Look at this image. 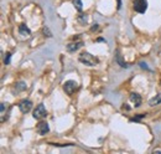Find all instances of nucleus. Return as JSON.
Listing matches in <instances>:
<instances>
[{
  "mask_svg": "<svg viewBox=\"0 0 161 154\" xmlns=\"http://www.w3.org/2000/svg\"><path fill=\"white\" fill-rule=\"evenodd\" d=\"M143 117H145V114H140V116H138V117H135V118H133L131 121L134 122V121H139V119H141Z\"/></svg>",
  "mask_w": 161,
  "mask_h": 154,
  "instance_id": "f3484780",
  "label": "nucleus"
},
{
  "mask_svg": "<svg viewBox=\"0 0 161 154\" xmlns=\"http://www.w3.org/2000/svg\"><path fill=\"white\" fill-rule=\"evenodd\" d=\"M83 46V42L82 41H78V42H72V44H68L67 45V51L68 52H74L78 49H80Z\"/></svg>",
  "mask_w": 161,
  "mask_h": 154,
  "instance_id": "0eeeda50",
  "label": "nucleus"
},
{
  "mask_svg": "<svg viewBox=\"0 0 161 154\" xmlns=\"http://www.w3.org/2000/svg\"><path fill=\"white\" fill-rule=\"evenodd\" d=\"M15 88L18 89V91H24V89L28 88V86H26V83H25V82H19V83H16Z\"/></svg>",
  "mask_w": 161,
  "mask_h": 154,
  "instance_id": "4468645a",
  "label": "nucleus"
},
{
  "mask_svg": "<svg viewBox=\"0 0 161 154\" xmlns=\"http://www.w3.org/2000/svg\"><path fill=\"white\" fill-rule=\"evenodd\" d=\"M78 87V83L76 81H66L63 83V91L67 95H72Z\"/></svg>",
  "mask_w": 161,
  "mask_h": 154,
  "instance_id": "20e7f679",
  "label": "nucleus"
},
{
  "mask_svg": "<svg viewBox=\"0 0 161 154\" xmlns=\"http://www.w3.org/2000/svg\"><path fill=\"white\" fill-rule=\"evenodd\" d=\"M78 60L82 63H84V65H87V66H96V65L99 63V60L96 56L90 55L89 52H82L79 55Z\"/></svg>",
  "mask_w": 161,
  "mask_h": 154,
  "instance_id": "f257e3e1",
  "label": "nucleus"
},
{
  "mask_svg": "<svg viewBox=\"0 0 161 154\" xmlns=\"http://www.w3.org/2000/svg\"><path fill=\"white\" fill-rule=\"evenodd\" d=\"M19 32H20V35H22V36H29V35L31 34L30 29L26 26L25 24H21L20 26H19Z\"/></svg>",
  "mask_w": 161,
  "mask_h": 154,
  "instance_id": "1a4fd4ad",
  "label": "nucleus"
},
{
  "mask_svg": "<svg viewBox=\"0 0 161 154\" xmlns=\"http://www.w3.org/2000/svg\"><path fill=\"white\" fill-rule=\"evenodd\" d=\"M19 108H20V111L22 113H28L32 108V102L29 101V99H24V101H21L20 103H19Z\"/></svg>",
  "mask_w": 161,
  "mask_h": 154,
  "instance_id": "423d86ee",
  "label": "nucleus"
},
{
  "mask_svg": "<svg viewBox=\"0 0 161 154\" xmlns=\"http://www.w3.org/2000/svg\"><path fill=\"white\" fill-rule=\"evenodd\" d=\"M134 5V10L136 12H140V14H144L147 9V2L146 0H134L133 2Z\"/></svg>",
  "mask_w": 161,
  "mask_h": 154,
  "instance_id": "f03ea898",
  "label": "nucleus"
},
{
  "mask_svg": "<svg viewBox=\"0 0 161 154\" xmlns=\"http://www.w3.org/2000/svg\"><path fill=\"white\" fill-rule=\"evenodd\" d=\"M98 24H94V26H92V31H94V30H98Z\"/></svg>",
  "mask_w": 161,
  "mask_h": 154,
  "instance_id": "6ab92c4d",
  "label": "nucleus"
},
{
  "mask_svg": "<svg viewBox=\"0 0 161 154\" xmlns=\"http://www.w3.org/2000/svg\"><path fill=\"white\" fill-rule=\"evenodd\" d=\"M130 101L135 105V107H139L141 105V96L139 93L133 92V93H130Z\"/></svg>",
  "mask_w": 161,
  "mask_h": 154,
  "instance_id": "6e6552de",
  "label": "nucleus"
},
{
  "mask_svg": "<svg viewBox=\"0 0 161 154\" xmlns=\"http://www.w3.org/2000/svg\"><path fill=\"white\" fill-rule=\"evenodd\" d=\"M78 22H80L82 25H86V22H87V20H88V18H87V15H84V14H80V15H78Z\"/></svg>",
  "mask_w": 161,
  "mask_h": 154,
  "instance_id": "f8f14e48",
  "label": "nucleus"
},
{
  "mask_svg": "<svg viewBox=\"0 0 161 154\" xmlns=\"http://www.w3.org/2000/svg\"><path fill=\"white\" fill-rule=\"evenodd\" d=\"M160 103H161V93L156 95L154 98H151V99L149 101V105H150L151 107H154V106H157V105H160Z\"/></svg>",
  "mask_w": 161,
  "mask_h": 154,
  "instance_id": "9d476101",
  "label": "nucleus"
},
{
  "mask_svg": "<svg viewBox=\"0 0 161 154\" xmlns=\"http://www.w3.org/2000/svg\"><path fill=\"white\" fill-rule=\"evenodd\" d=\"M44 32H45V35H46V36H48V37H51V36H52V34L50 32L48 28H45V29H44Z\"/></svg>",
  "mask_w": 161,
  "mask_h": 154,
  "instance_id": "dca6fc26",
  "label": "nucleus"
},
{
  "mask_svg": "<svg viewBox=\"0 0 161 154\" xmlns=\"http://www.w3.org/2000/svg\"><path fill=\"white\" fill-rule=\"evenodd\" d=\"M10 59H11V54L10 52H6L5 59H4V63H5V65H9V63H10Z\"/></svg>",
  "mask_w": 161,
  "mask_h": 154,
  "instance_id": "2eb2a0df",
  "label": "nucleus"
},
{
  "mask_svg": "<svg viewBox=\"0 0 161 154\" xmlns=\"http://www.w3.org/2000/svg\"><path fill=\"white\" fill-rule=\"evenodd\" d=\"M117 61H118V63H119V65L122 66V67H129V65H128V63H125V62L122 60V56H120L119 54L117 55Z\"/></svg>",
  "mask_w": 161,
  "mask_h": 154,
  "instance_id": "ddd939ff",
  "label": "nucleus"
},
{
  "mask_svg": "<svg viewBox=\"0 0 161 154\" xmlns=\"http://www.w3.org/2000/svg\"><path fill=\"white\" fill-rule=\"evenodd\" d=\"M34 118L35 119H44L46 116H47V112H46V108H45V106L44 105H38L36 108H35V111H34Z\"/></svg>",
  "mask_w": 161,
  "mask_h": 154,
  "instance_id": "7ed1b4c3",
  "label": "nucleus"
},
{
  "mask_svg": "<svg viewBox=\"0 0 161 154\" xmlns=\"http://www.w3.org/2000/svg\"><path fill=\"white\" fill-rule=\"evenodd\" d=\"M72 3H73V5H74L76 10L82 11V9H83V4H82V2H80V0H73Z\"/></svg>",
  "mask_w": 161,
  "mask_h": 154,
  "instance_id": "9b49d317",
  "label": "nucleus"
},
{
  "mask_svg": "<svg viewBox=\"0 0 161 154\" xmlns=\"http://www.w3.org/2000/svg\"><path fill=\"white\" fill-rule=\"evenodd\" d=\"M36 131H37V133L40 134V136H45L46 133H48V131H50V127H48V124H47V122H45V121H41L38 124H37V127H36Z\"/></svg>",
  "mask_w": 161,
  "mask_h": 154,
  "instance_id": "39448f33",
  "label": "nucleus"
},
{
  "mask_svg": "<svg viewBox=\"0 0 161 154\" xmlns=\"http://www.w3.org/2000/svg\"><path fill=\"white\" fill-rule=\"evenodd\" d=\"M139 65H140V67H141V69H145V70H149V67H147V66H146V63H144V62H140V63H139Z\"/></svg>",
  "mask_w": 161,
  "mask_h": 154,
  "instance_id": "a211bd4d",
  "label": "nucleus"
},
{
  "mask_svg": "<svg viewBox=\"0 0 161 154\" xmlns=\"http://www.w3.org/2000/svg\"><path fill=\"white\" fill-rule=\"evenodd\" d=\"M5 112V103H2V114H4Z\"/></svg>",
  "mask_w": 161,
  "mask_h": 154,
  "instance_id": "aec40b11",
  "label": "nucleus"
}]
</instances>
